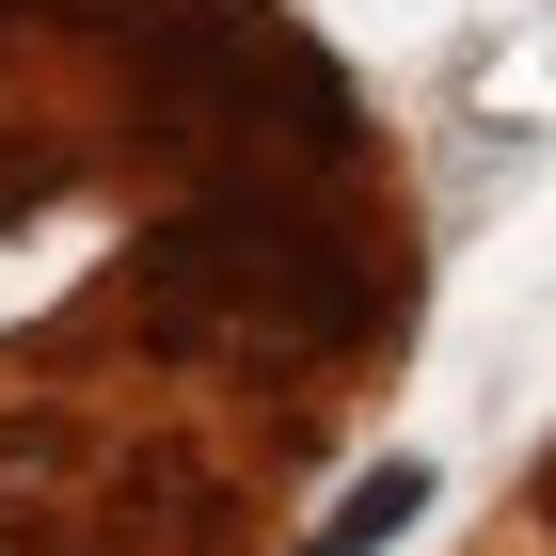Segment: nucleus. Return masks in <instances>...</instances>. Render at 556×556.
<instances>
[{
	"label": "nucleus",
	"instance_id": "1",
	"mask_svg": "<svg viewBox=\"0 0 556 556\" xmlns=\"http://www.w3.org/2000/svg\"><path fill=\"white\" fill-rule=\"evenodd\" d=\"M128 318L160 350H350L366 318H382V270L350 255L334 223H302V207H191L143 239L128 270Z\"/></svg>",
	"mask_w": 556,
	"mask_h": 556
},
{
	"label": "nucleus",
	"instance_id": "2",
	"mask_svg": "<svg viewBox=\"0 0 556 556\" xmlns=\"http://www.w3.org/2000/svg\"><path fill=\"white\" fill-rule=\"evenodd\" d=\"M414 509H429V462H366V477L334 493V525H318L302 556H382V541H397Z\"/></svg>",
	"mask_w": 556,
	"mask_h": 556
},
{
	"label": "nucleus",
	"instance_id": "3",
	"mask_svg": "<svg viewBox=\"0 0 556 556\" xmlns=\"http://www.w3.org/2000/svg\"><path fill=\"white\" fill-rule=\"evenodd\" d=\"M541 509H556V462H541Z\"/></svg>",
	"mask_w": 556,
	"mask_h": 556
}]
</instances>
